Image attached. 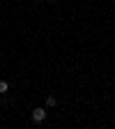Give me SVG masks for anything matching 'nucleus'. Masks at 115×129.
Returning <instances> with one entry per match:
<instances>
[{"label":"nucleus","instance_id":"1","mask_svg":"<svg viewBox=\"0 0 115 129\" xmlns=\"http://www.w3.org/2000/svg\"><path fill=\"white\" fill-rule=\"evenodd\" d=\"M46 115H48V113H46V108L37 106V108H32V113H30V120L39 124V122H44V120H46Z\"/></svg>","mask_w":115,"mask_h":129},{"label":"nucleus","instance_id":"2","mask_svg":"<svg viewBox=\"0 0 115 129\" xmlns=\"http://www.w3.org/2000/svg\"><path fill=\"white\" fill-rule=\"evenodd\" d=\"M55 104H58V99H55L53 94H48V97H46V106H48V108H53Z\"/></svg>","mask_w":115,"mask_h":129},{"label":"nucleus","instance_id":"3","mask_svg":"<svg viewBox=\"0 0 115 129\" xmlns=\"http://www.w3.org/2000/svg\"><path fill=\"white\" fill-rule=\"evenodd\" d=\"M9 92V83L7 81H0V94H7Z\"/></svg>","mask_w":115,"mask_h":129},{"label":"nucleus","instance_id":"4","mask_svg":"<svg viewBox=\"0 0 115 129\" xmlns=\"http://www.w3.org/2000/svg\"><path fill=\"white\" fill-rule=\"evenodd\" d=\"M46 3H58V0H46Z\"/></svg>","mask_w":115,"mask_h":129},{"label":"nucleus","instance_id":"5","mask_svg":"<svg viewBox=\"0 0 115 129\" xmlns=\"http://www.w3.org/2000/svg\"><path fill=\"white\" fill-rule=\"evenodd\" d=\"M37 3H46V0H37Z\"/></svg>","mask_w":115,"mask_h":129}]
</instances>
